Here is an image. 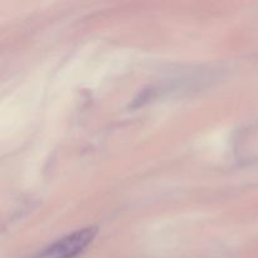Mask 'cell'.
Wrapping results in <instances>:
<instances>
[{"mask_svg": "<svg viewBox=\"0 0 258 258\" xmlns=\"http://www.w3.org/2000/svg\"><path fill=\"white\" fill-rule=\"evenodd\" d=\"M97 229L93 227L80 229L58 239L40 251L34 258H77L88 248L95 239Z\"/></svg>", "mask_w": 258, "mask_h": 258, "instance_id": "1", "label": "cell"}]
</instances>
